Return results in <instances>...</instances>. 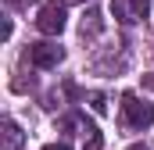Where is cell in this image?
<instances>
[{"instance_id":"6da1fadb","label":"cell","mask_w":154,"mask_h":150,"mask_svg":"<svg viewBox=\"0 0 154 150\" xmlns=\"http://www.w3.org/2000/svg\"><path fill=\"white\" fill-rule=\"evenodd\" d=\"M122 125H125L129 132L151 129V125H154V104L140 100L136 93H125V97H122Z\"/></svg>"},{"instance_id":"7a4b0ae2","label":"cell","mask_w":154,"mask_h":150,"mask_svg":"<svg viewBox=\"0 0 154 150\" xmlns=\"http://www.w3.org/2000/svg\"><path fill=\"white\" fill-rule=\"evenodd\" d=\"M29 64L39 68V72H47V68H57L61 61H65V46H57V43H50V39H39V43H29Z\"/></svg>"},{"instance_id":"3957f363","label":"cell","mask_w":154,"mask_h":150,"mask_svg":"<svg viewBox=\"0 0 154 150\" xmlns=\"http://www.w3.org/2000/svg\"><path fill=\"white\" fill-rule=\"evenodd\" d=\"M36 29L43 32V36H57L61 29H65V4H43L36 14Z\"/></svg>"},{"instance_id":"277c9868","label":"cell","mask_w":154,"mask_h":150,"mask_svg":"<svg viewBox=\"0 0 154 150\" xmlns=\"http://www.w3.org/2000/svg\"><path fill=\"white\" fill-rule=\"evenodd\" d=\"M111 11H115V18L122 25H136V22L147 18L151 0H111Z\"/></svg>"},{"instance_id":"5b68a950","label":"cell","mask_w":154,"mask_h":150,"mask_svg":"<svg viewBox=\"0 0 154 150\" xmlns=\"http://www.w3.org/2000/svg\"><path fill=\"white\" fill-rule=\"evenodd\" d=\"M79 140H82V150H104V136H100V129H97L93 122H86L82 114H79Z\"/></svg>"},{"instance_id":"8992f818","label":"cell","mask_w":154,"mask_h":150,"mask_svg":"<svg viewBox=\"0 0 154 150\" xmlns=\"http://www.w3.org/2000/svg\"><path fill=\"white\" fill-rule=\"evenodd\" d=\"M4 143H7V150H22L25 147V136H22V129H18L14 118H4Z\"/></svg>"},{"instance_id":"52a82bcc","label":"cell","mask_w":154,"mask_h":150,"mask_svg":"<svg viewBox=\"0 0 154 150\" xmlns=\"http://www.w3.org/2000/svg\"><path fill=\"white\" fill-rule=\"evenodd\" d=\"M97 32H100V11H90V14L82 18V39H86V36L93 39Z\"/></svg>"},{"instance_id":"ba28073f","label":"cell","mask_w":154,"mask_h":150,"mask_svg":"<svg viewBox=\"0 0 154 150\" xmlns=\"http://www.w3.org/2000/svg\"><path fill=\"white\" fill-rule=\"evenodd\" d=\"M86 100H90V107H93L97 114H108V97H104V93H90Z\"/></svg>"},{"instance_id":"9c48e42d","label":"cell","mask_w":154,"mask_h":150,"mask_svg":"<svg viewBox=\"0 0 154 150\" xmlns=\"http://www.w3.org/2000/svg\"><path fill=\"white\" fill-rule=\"evenodd\" d=\"M11 7H29V4H36V0H7Z\"/></svg>"},{"instance_id":"30bf717a","label":"cell","mask_w":154,"mask_h":150,"mask_svg":"<svg viewBox=\"0 0 154 150\" xmlns=\"http://www.w3.org/2000/svg\"><path fill=\"white\" fill-rule=\"evenodd\" d=\"M140 79H143V86H147V89H154V72H151V75H140Z\"/></svg>"},{"instance_id":"8fae6325","label":"cell","mask_w":154,"mask_h":150,"mask_svg":"<svg viewBox=\"0 0 154 150\" xmlns=\"http://www.w3.org/2000/svg\"><path fill=\"white\" fill-rule=\"evenodd\" d=\"M43 150H72L68 143H50V147H43Z\"/></svg>"},{"instance_id":"7c38bea8","label":"cell","mask_w":154,"mask_h":150,"mask_svg":"<svg viewBox=\"0 0 154 150\" xmlns=\"http://www.w3.org/2000/svg\"><path fill=\"white\" fill-rule=\"evenodd\" d=\"M129 150H151V147H147V143H133Z\"/></svg>"},{"instance_id":"4fadbf2b","label":"cell","mask_w":154,"mask_h":150,"mask_svg":"<svg viewBox=\"0 0 154 150\" xmlns=\"http://www.w3.org/2000/svg\"><path fill=\"white\" fill-rule=\"evenodd\" d=\"M61 4H65V7H68V4H86V0H61Z\"/></svg>"}]
</instances>
